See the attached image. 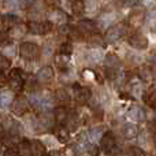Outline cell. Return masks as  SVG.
Listing matches in <instances>:
<instances>
[{
	"label": "cell",
	"mask_w": 156,
	"mask_h": 156,
	"mask_svg": "<svg viewBox=\"0 0 156 156\" xmlns=\"http://www.w3.org/2000/svg\"><path fill=\"white\" fill-rule=\"evenodd\" d=\"M29 103L40 111H49L54 107V99L47 93H44V94L33 93L29 97Z\"/></svg>",
	"instance_id": "1"
},
{
	"label": "cell",
	"mask_w": 156,
	"mask_h": 156,
	"mask_svg": "<svg viewBox=\"0 0 156 156\" xmlns=\"http://www.w3.org/2000/svg\"><path fill=\"white\" fill-rule=\"evenodd\" d=\"M19 54L26 60H34L40 55V47L33 43H22L19 47Z\"/></svg>",
	"instance_id": "2"
},
{
	"label": "cell",
	"mask_w": 156,
	"mask_h": 156,
	"mask_svg": "<svg viewBox=\"0 0 156 156\" xmlns=\"http://www.w3.org/2000/svg\"><path fill=\"white\" fill-rule=\"evenodd\" d=\"M25 81H26V77H25V73L21 69H14V70H11L10 78H8V83H10L12 90H22V88L25 86Z\"/></svg>",
	"instance_id": "3"
},
{
	"label": "cell",
	"mask_w": 156,
	"mask_h": 156,
	"mask_svg": "<svg viewBox=\"0 0 156 156\" xmlns=\"http://www.w3.org/2000/svg\"><path fill=\"white\" fill-rule=\"evenodd\" d=\"M125 33H126V25L121 22V23H116V25H114V26H111L110 29L105 32L104 38L107 43H115L119 38L123 37Z\"/></svg>",
	"instance_id": "4"
},
{
	"label": "cell",
	"mask_w": 156,
	"mask_h": 156,
	"mask_svg": "<svg viewBox=\"0 0 156 156\" xmlns=\"http://www.w3.org/2000/svg\"><path fill=\"white\" fill-rule=\"evenodd\" d=\"M27 30L32 34H38L43 36L47 34L52 30V23L49 21H44V22H29L27 23Z\"/></svg>",
	"instance_id": "5"
},
{
	"label": "cell",
	"mask_w": 156,
	"mask_h": 156,
	"mask_svg": "<svg viewBox=\"0 0 156 156\" xmlns=\"http://www.w3.org/2000/svg\"><path fill=\"white\" fill-rule=\"evenodd\" d=\"M73 93H74V99L78 104H85L89 101L92 96V92L89 88L86 86H81V85H74L73 86Z\"/></svg>",
	"instance_id": "6"
},
{
	"label": "cell",
	"mask_w": 156,
	"mask_h": 156,
	"mask_svg": "<svg viewBox=\"0 0 156 156\" xmlns=\"http://www.w3.org/2000/svg\"><path fill=\"white\" fill-rule=\"evenodd\" d=\"M115 136L112 132H105L100 138V147H101V151L104 154H111L115 148Z\"/></svg>",
	"instance_id": "7"
},
{
	"label": "cell",
	"mask_w": 156,
	"mask_h": 156,
	"mask_svg": "<svg viewBox=\"0 0 156 156\" xmlns=\"http://www.w3.org/2000/svg\"><path fill=\"white\" fill-rule=\"evenodd\" d=\"M127 118L132 119L133 122H144L147 119V112L143 107L140 105H132L127 111Z\"/></svg>",
	"instance_id": "8"
},
{
	"label": "cell",
	"mask_w": 156,
	"mask_h": 156,
	"mask_svg": "<svg viewBox=\"0 0 156 156\" xmlns=\"http://www.w3.org/2000/svg\"><path fill=\"white\" fill-rule=\"evenodd\" d=\"M54 77H55V73L51 66H44V67H41L37 71V80L41 83H49L54 80Z\"/></svg>",
	"instance_id": "9"
},
{
	"label": "cell",
	"mask_w": 156,
	"mask_h": 156,
	"mask_svg": "<svg viewBox=\"0 0 156 156\" xmlns=\"http://www.w3.org/2000/svg\"><path fill=\"white\" fill-rule=\"evenodd\" d=\"M21 125L15 121V119H8L4 125H3V132H5L11 137H18L21 133Z\"/></svg>",
	"instance_id": "10"
},
{
	"label": "cell",
	"mask_w": 156,
	"mask_h": 156,
	"mask_svg": "<svg viewBox=\"0 0 156 156\" xmlns=\"http://www.w3.org/2000/svg\"><path fill=\"white\" fill-rule=\"evenodd\" d=\"M129 43L136 49H145L148 47V38L141 33H136L129 38Z\"/></svg>",
	"instance_id": "11"
},
{
	"label": "cell",
	"mask_w": 156,
	"mask_h": 156,
	"mask_svg": "<svg viewBox=\"0 0 156 156\" xmlns=\"http://www.w3.org/2000/svg\"><path fill=\"white\" fill-rule=\"evenodd\" d=\"M145 21V14H144L143 10H134L132 14L129 15V25L133 27H140L141 25Z\"/></svg>",
	"instance_id": "12"
},
{
	"label": "cell",
	"mask_w": 156,
	"mask_h": 156,
	"mask_svg": "<svg viewBox=\"0 0 156 156\" xmlns=\"http://www.w3.org/2000/svg\"><path fill=\"white\" fill-rule=\"evenodd\" d=\"M12 112L15 115H23L27 111V100L25 97H18V99L12 100Z\"/></svg>",
	"instance_id": "13"
},
{
	"label": "cell",
	"mask_w": 156,
	"mask_h": 156,
	"mask_svg": "<svg viewBox=\"0 0 156 156\" xmlns=\"http://www.w3.org/2000/svg\"><path fill=\"white\" fill-rule=\"evenodd\" d=\"M122 134H123L125 138L127 140H132V138H136L138 134V127L137 125L134 123H125L122 126Z\"/></svg>",
	"instance_id": "14"
},
{
	"label": "cell",
	"mask_w": 156,
	"mask_h": 156,
	"mask_svg": "<svg viewBox=\"0 0 156 156\" xmlns=\"http://www.w3.org/2000/svg\"><path fill=\"white\" fill-rule=\"evenodd\" d=\"M30 141V149H32V156H44L47 152L45 147L38 140H29Z\"/></svg>",
	"instance_id": "15"
},
{
	"label": "cell",
	"mask_w": 156,
	"mask_h": 156,
	"mask_svg": "<svg viewBox=\"0 0 156 156\" xmlns=\"http://www.w3.org/2000/svg\"><path fill=\"white\" fill-rule=\"evenodd\" d=\"M78 27H80V30H83V32H88V33L97 32V23L94 21H92V19H82L78 23Z\"/></svg>",
	"instance_id": "16"
},
{
	"label": "cell",
	"mask_w": 156,
	"mask_h": 156,
	"mask_svg": "<svg viewBox=\"0 0 156 156\" xmlns=\"http://www.w3.org/2000/svg\"><path fill=\"white\" fill-rule=\"evenodd\" d=\"M67 118H69V112L65 107H59L55 110V121L59 126H65L66 122H67Z\"/></svg>",
	"instance_id": "17"
},
{
	"label": "cell",
	"mask_w": 156,
	"mask_h": 156,
	"mask_svg": "<svg viewBox=\"0 0 156 156\" xmlns=\"http://www.w3.org/2000/svg\"><path fill=\"white\" fill-rule=\"evenodd\" d=\"M37 126L40 127V132H45V130H49L52 129V126H54V119L51 118V116H40V118L37 119ZM36 126V127H37Z\"/></svg>",
	"instance_id": "18"
},
{
	"label": "cell",
	"mask_w": 156,
	"mask_h": 156,
	"mask_svg": "<svg viewBox=\"0 0 156 156\" xmlns=\"http://www.w3.org/2000/svg\"><path fill=\"white\" fill-rule=\"evenodd\" d=\"M14 100V94L10 90H3L0 92V107L2 108H8Z\"/></svg>",
	"instance_id": "19"
},
{
	"label": "cell",
	"mask_w": 156,
	"mask_h": 156,
	"mask_svg": "<svg viewBox=\"0 0 156 156\" xmlns=\"http://www.w3.org/2000/svg\"><path fill=\"white\" fill-rule=\"evenodd\" d=\"M18 156H32V149H30V141L29 140H22L18 144Z\"/></svg>",
	"instance_id": "20"
},
{
	"label": "cell",
	"mask_w": 156,
	"mask_h": 156,
	"mask_svg": "<svg viewBox=\"0 0 156 156\" xmlns=\"http://www.w3.org/2000/svg\"><path fill=\"white\" fill-rule=\"evenodd\" d=\"M103 136V129L101 127H94V129H90L88 132V143L89 144H94L97 141H100Z\"/></svg>",
	"instance_id": "21"
},
{
	"label": "cell",
	"mask_w": 156,
	"mask_h": 156,
	"mask_svg": "<svg viewBox=\"0 0 156 156\" xmlns=\"http://www.w3.org/2000/svg\"><path fill=\"white\" fill-rule=\"evenodd\" d=\"M2 22L5 27H12L18 23V16L14 14H4L2 15Z\"/></svg>",
	"instance_id": "22"
},
{
	"label": "cell",
	"mask_w": 156,
	"mask_h": 156,
	"mask_svg": "<svg viewBox=\"0 0 156 156\" xmlns=\"http://www.w3.org/2000/svg\"><path fill=\"white\" fill-rule=\"evenodd\" d=\"M49 18H51V23L52 22H56V23H62V22L66 21V14L63 12L62 10H55L49 14Z\"/></svg>",
	"instance_id": "23"
},
{
	"label": "cell",
	"mask_w": 156,
	"mask_h": 156,
	"mask_svg": "<svg viewBox=\"0 0 156 156\" xmlns=\"http://www.w3.org/2000/svg\"><path fill=\"white\" fill-rule=\"evenodd\" d=\"M155 99H156V96H155V88H154V86H151V88H149V90H147L145 97H144V101H145L147 105H149L151 108H155V105H156Z\"/></svg>",
	"instance_id": "24"
},
{
	"label": "cell",
	"mask_w": 156,
	"mask_h": 156,
	"mask_svg": "<svg viewBox=\"0 0 156 156\" xmlns=\"http://www.w3.org/2000/svg\"><path fill=\"white\" fill-rule=\"evenodd\" d=\"M140 77L144 81H151L154 78V71H152V69L149 66H143L140 69Z\"/></svg>",
	"instance_id": "25"
},
{
	"label": "cell",
	"mask_w": 156,
	"mask_h": 156,
	"mask_svg": "<svg viewBox=\"0 0 156 156\" xmlns=\"http://www.w3.org/2000/svg\"><path fill=\"white\" fill-rule=\"evenodd\" d=\"M104 62H105V66H108L110 69H116V67H119V65H121V60H119L116 56H114V55L105 56Z\"/></svg>",
	"instance_id": "26"
},
{
	"label": "cell",
	"mask_w": 156,
	"mask_h": 156,
	"mask_svg": "<svg viewBox=\"0 0 156 156\" xmlns=\"http://www.w3.org/2000/svg\"><path fill=\"white\" fill-rule=\"evenodd\" d=\"M56 99L59 103H67L70 100V94L67 93L66 89H58L56 90Z\"/></svg>",
	"instance_id": "27"
},
{
	"label": "cell",
	"mask_w": 156,
	"mask_h": 156,
	"mask_svg": "<svg viewBox=\"0 0 156 156\" xmlns=\"http://www.w3.org/2000/svg\"><path fill=\"white\" fill-rule=\"evenodd\" d=\"M83 7H85V4H83L82 0H74L73 2V12L77 15H81L83 12V10H85Z\"/></svg>",
	"instance_id": "28"
},
{
	"label": "cell",
	"mask_w": 156,
	"mask_h": 156,
	"mask_svg": "<svg viewBox=\"0 0 156 156\" xmlns=\"http://www.w3.org/2000/svg\"><path fill=\"white\" fill-rule=\"evenodd\" d=\"M60 55H65V56H70L71 52H73V45L70 43H63L59 48Z\"/></svg>",
	"instance_id": "29"
},
{
	"label": "cell",
	"mask_w": 156,
	"mask_h": 156,
	"mask_svg": "<svg viewBox=\"0 0 156 156\" xmlns=\"http://www.w3.org/2000/svg\"><path fill=\"white\" fill-rule=\"evenodd\" d=\"M10 33L5 29L0 27V45H7V44H10Z\"/></svg>",
	"instance_id": "30"
},
{
	"label": "cell",
	"mask_w": 156,
	"mask_h": 156,
	"mask_svg": "<svg viewBox=\"0 0 156 156\" xmlns=\"http://www.w3.org/2000/svg\"><path fill=\"white\" fill-rule=\"evenodd\" d=\"M10 65H11L10 59H8L7 56H4L3 54H0V71L7 70V69L10 67Z\"/></svg>",
	"instance_id": "31"
},
{
	"label": "cell",
	"mask_w": 156,
	"mask_h": 156,
	"mask_svg": "<svg viewBox=\"0 0 156 156\" xmlns=\"http://www.w3.org/2000/svg\"><path fill=\"white\" fill-rule=\"evenodd\" d=\"M56 136L62 143H66V141L69 140V132H67V129H65V127H59V132L56 133Z\"/></svg>",
	"instance_id": "32"
},
{
	"label": "cell",
	"mask_w": 156,
	"mask_h": 156,
	"mask_svg": "<svg viewBox=\"0 0 156 156\" xmlns=\"http://www.w3.org/2000/svg\"><path fill=\"white\" fill-rule=\"evenodd\" d=\"M125 156H145V154H144L143 149L133 147V148H129V151L126 152V155Z\"/></svg>",
	"instance_id": "33"
},
{
	"label": "cell",
	"mask_w": 156,
	"mask_h": 156,
	"mask_svg": "<svg viewBox=\"0 0 156 156\" xmlns=\"http://www.w3.org/2000/svg\"><path fill=\"white\" fill-rule=\"evenodd\" d=\"M89 59L94 63H99V62H101V59H103V54L100 51H92L90 55H89Z\"/></svg>",
	"instance_id": "34"
},
{
	"label": "cell",
	"mask_w": 156,
	"mask_h": 156,
	"mask_svg": "<svg viewBox=\"0 0 156 156\" xmlns=\"http://www.w3.org/2000/svg\"><path fill=\"white\" fill-rule=\"evenodd\" d=\"M33 2H34V0H18V4L21 8H27L33 4Z\"/></svg>",
	"instance_id": "35"
},
{
	"label": "cell",
	"mask_w": 156,
	"mask_h": 156,
	"mask_svg": "<svg viewBox=\"0 0 156 156\" xmlns=\"http://www.w3.org/2000/svg\"><path fill=\"white\" fill-rule=\"evenodd\" d=\"M7 76H5L3 71H0V86H4L5 83H7Z\"/></svg>",
	"instance_id": "36"
},
{
	"label": "cell",
	"mask_w": 156,
	"mask_h": 156,
	"mask_svg": "<svg viewBox=\"0 0 156 156\" xmlns=\"http://www.w3.org/2000/svg\"><path fill=\"white\" fill-rule=\"evenodd\" d=\"M3 156H18V154H16V151H14V149H7Z\"/></svg>",
	"instance_id": "37"
},
{
	"label": "cell",
	"mask_w": 156,
	"mask_h": 156,
	"mask_svg": "<svg viewBox=\"0 0 156 156\" xmlns=\"http://www.w3.org/2000/svg\"><path fill=\"white\" fill-rule=\"evenodd\" d=\"M114 3H115L116 5H119V7H121V5H123L125 3H126V0H114Z\"/></svg>",
	"instance_id": "38"
},
{
	"label": "cell",
	"mask_w": 156,
	"mask_h": 156,
	"mask_svg": "<svg viewBox=\"0 0 156 156\" xmlns=\"http://www.w3.org/2000/svg\"><path fill=\"white\" fill-rule=\"evenodd\" d=\"M47 156H62V155H60V152H58V151H52V152H49Z\"/></svg>",
	"instance_id": "39"
}]
</instances>
